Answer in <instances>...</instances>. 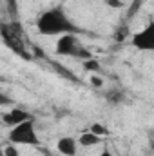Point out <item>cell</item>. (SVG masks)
Returning a JSON list of instances; mask_svg holds the SVG:
<instances>
[{"label": "cell", "mask_w": 154, "mask_h": 156, "mask_svg": "<svg viewBox=\"0 0 154 156\" xmlns=\"http://www.w3.org/2000/svg\"><path fill=\"white\" fill-rule=\"evenodd\" d=\"M37 29L42 35L53 37V35H78L80 27L69 18V15L64 11V7L54 5L45 11H42L37 18Z\"/></svg>", "instance_id": "6da1fadb"}, {"label": "cell", "mask_w": 154, "mask_h": 156, "mask_svg": "<svg viewBox=\"0 0 154 156\" xmlns=\"http://www.w3.org/2000/svg\"><path fill=\"white\" fill-rule=\"evenodd\" d=\"M0 37L4 40V44L9 49H13L16 55L24 56V58H31L29 40H27L26 31L18 20H9L5 24H0Z\"/></svg>", "instance_id": "7a4b0ae2"}, {"label": "cell", "mask_w": 154, "mask_h": 156, "mask_svg": "<svg viewBox=\"0 0 154 156\" xmlns=\"http://www.w3.org/2000/svg\"><path fill=\"white\" fill-rule=\"evenodd\" d=\"M9 142L15 145H40V138L35 127V118L26 120L15 127H9Z\"/></svg>", "instance_id": "3957f363"}, {"label": "cell", "mask_w": 154, "mask_h": 156, "mask_svg": "<svg viewBox=\"0 0 154 156\" xmlns=\"http://www.w3.org/2000/svg\"><path fill=\"white\" fill-rule=\"evenodd\" d=\"M56 53L60 56H71L78 60H89L91 51L78 40L76 35H60L56 40Z\"/></svg>", "instance_id": "277c9868"}, {"label": "cell", "mask_w": 154, "mask_h": 156, "mask_svg": "<svg viewBox=\"0 0 154 156\" xmlns=\"http://www.w3.org/2000/svg\"><path fill=\"white\" fill-rule=\"evenodd\" d=\"M131 44L136 49H140V51H152L154 49V26L149 24L145 29L134 33L132 38H131Z\"/></svg>", "instance_id": "5b68a950"}, {"label": "cell", "mask_w": 154, "mask_h": 156, "mask_svg": "<svg viewBox=\"0 0 154 156\" xmlns=\"http://www.w3.org/2000/svg\"><path fill=\"white\" fill-rule=\"evenodd\" d=\"M31 118H33V115H31V113H27L26 109L11 107L7 113H4V115H2V123H4V125H7V127H15V125L22 123V122H26V120H31Z\"/></svg>", "instance_id": "8992f818"}, {"label": "cell", "mask_w": 154, "mask_h": 156, "mask_svg": "<svg viewBox=\"0 0 154 156\" xmlns=\"http://www.w3.org/2000/svg\"><path fill=\"white\" fill-rule=\"evenodd\" d=\"M56 151L60 156H76L78 153V142L73 136H62L56 142Z\"/></svg>", "instance_id": "52a82bcc"}, {"label": "cell", "mask_w": 154, "mask_h": 156, "mask_svg": "<svg viewBox=\"0 0 154 156\" xmlns=\"http://www.w3.org/2000/svg\"><path fill=\"white\" fill-rule=\"evenodd\" d=\"M76 142H78V145H82V147H93V145H98L102 142V136L94 134L93 131H87V133H82V136L78 138Z\"/></svg>", "instance_id": "ba28073f"}, {"label": "cell", "mask_w": 154, "mask_h": 156, "mask_svg": "<svg viewBox=\"0 0 154 156\" xmlns=\"http://www.w3.org/2000/svg\"><path fill=\"white\" fill-rule=\"evenodd\" d=\"M2 153H4V156H18V149L15 144L9 142L7 145H2Z\"/></svg>", "instance_id": "9c48e42d"}, {"label": "cell", "mask_w": 154, "mask_h": 156, "mask_svg": "<svg viewBox=\"0 0 154 156\" xmlns=\"http://www.w3.org/2000/svg\"><path fill=\"white\" fill-rule=\"evenodd\" d=\"M89 131H93L94 134H98V136H103L105 133H107V129L103 127V125H100V123H94V125H91V129Z\"/></svg>", "instance_id": "30bf717a"}, {"label": "cell", "mask_w": 154, "mask_h": 156, "mask_svg": "<svg viewBox=\"0 0 154 156\" xmlns=\"http://www.w3.org/2000/svg\"><path fill=\"white\" fill-rule=\"evenodd\" d=\"M2 105H13V100H11L5 93L0 91V107H2Z\"/></svg>", "instance_id": "8fae6325"}, {"label": "cell", "mask_w": 154, "mask_h": 156, "mask_svg": "<svg viewBox=\"0 0 154 156\" xmlns=\"http://www.w3.org/2000/svg\"><path fill=\"white\" fill-rule=\"evenodd\" d=\"M83 62H85V67H87V69L98 71V62H94V60H91V58H89V60H83Z\"/></svg>", "instance_id": "7c38bea8"}, {"label": "cell", "mask_w": 154, "mask_h": 156, "mask_svg": "<svg viewBox=\"0 0 154 156\" xmlns=\"http://www.w3.org/2000/svg\"><path fill=\"white\" fill-rule=\"evenodd\" d=\"M127 33H129V29H127V26H121V27L118 29V37H116V40H123L125 37H127Z\"/></svg>", "instance_id": "4fadbf2b"}, {"label": "cell", "mask_w": 154, "mask_h": 156, "mask_svg": "<svg viewBox=\"0 0 154 156\" xmlns=\"http://www.w3.org/2000/svg\"><path fill=\"white\" fill-rule=\"evenodd\" d=\"M91 82H93V85H98V87L103 83V82H102V78H98V76H93V80H91Z\"/></svg>", "instance_id": "5bb4252c"}, {"label": "cell", "mask_w": 154, "mask_h": 156, "mask_svg": "<svg viewBox=\"0 0 154 156\" xmlns=\"http://www.w3.org/2000/svg\"><path fill=\"white\" fill-rule=\"evenodd\" d=\"M98 156H114V154H113V153H111L109 149H103V151H102V153H100Z\"/></svg>", "instance_id": "9a60e30c"}, {"label": "cell", "mask_w": 154, "mask_h": 156, "mask_svg": "<svg viewBox=\"0 0 154 156\" xmlns=\"http://www.w3.org/2000/svg\"><path fill=\"white\" fill-rule=\"evenodd\" d=\"M0 156H4V153H2V142H0Z\"/></svg>", "instance_id": "2e32d148"}]
</instances>
